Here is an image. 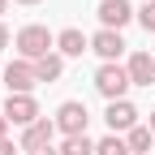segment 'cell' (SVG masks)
Wrapping results in <instances>:
<instances>
[{"instance_id":"1","label":"cell","mask_w":155,"mask_h":155,"mask_svg":"<svg viewBox=\"0 0 155 155\" xmlns=\"http://www.w3.org/2000/svg\"><path fill=\"white\" fill-rule=\"evenodd\" d=\"M13 48H17V56L22 61H43V56L56 48V35L48 30V26H39V22H30V26H22L17 30V39H13Z\"/></svg>"},{"instance_id":"2","label":"cell","mask_w":155,"mask_h":155,"mask_svg":"<svg viewBox=\"0 0 155 155\" xmlns=\"http://www.w3.org/2000/svg\"><path fill=\"white\" fill-rule=\"evenodd\" d=\"M129 86H134V82H129V69H125V65H99V69H95V91H99L108 104L125 99Z\"/></svg>"},{"instance_id":"3","label":"cell","mask_w":155,"mask_h":155,"mask_svg":"<svg viewBox=\"0 0 155 155\" xmlns=\"http://www.w3.org/2000/svg\"><path fill=\"white\" fill-rule=\"evenodd\" d=\"M56 129L65 134V138H78V134H86V121H91V112H86V104H78V99H65L61 108H56Z\"/></svg>"},{"instance_id":"4","label":"cell","mask_w":155,"mask_h":155,"mask_svg":"<svg viewBox=\"0 0 155 155\" xmlns=\"http://www.w3.org/2000/svg\"><path fill=\"white\" fill-rule=\"evenodd\" d=\"M0 78H5L9 95H30V91L39 86V78H35V65H30V61H22V56H17V61H9Z\"/></svg>"},{"instance_id":"5","label":"cell","mask_w":155,"mask_h":155,"mask_svg":"<svg viewBox=\"0 0 155 155\" xmlns=\"http://www.w3.org/2000/svg\"><path fill=\"white\" fill-rule=\"evenodd\" d=\"M0 112L9 116V125H22V129H30L39 116H43V112H39V104H35V95H9Z\"/></svg>"},{"instance_id":"6","label":"cell","mask_w":155,"mask_h":155,"mask_svg":"<svg viewBox=\"0 0 155 155\" xmlns=\"http://www.w3.org/2000/svg\"><path fill=\"white\" fill-rule=\"evenodd\" d=\"M91 52L99 56L104 65H121V52H125V39H121V30H95L91 35Z\"/></svg>"},{"instance_id":"7","label":"cell","mask_w":155,"mask_h":155,"mask_svg":"<svg viewBox=\"0 0 155 155\" xmlns=\"http://www.w3.org/2000/svg\"><path fill=\"white\" fill-rule=\"evenodd\" d=\"M99 26L104 30H125L134 17H138V9H129V0H99Z\"/></svg>"},{"instance_id":"8","label":"cell","mask_w":155,"mask_h":155,"mask_svg":"<svg viewBox=\"0 0 155 155\" xmlns=\"http://www.w3.org/2000/svg\"><path fill=\"white\" fill-rule=\"evenodd\" d=\"M104 121H108V134H121L125 138L129 129H138V108H134L129 99H116V104H108Z\"/></svg>"},{"instance_id":"9","label":"cell","mask_w":155,"mask_h":155,"mask_svg":"<svg viewBox=\"0 0 155 155\" xmlns=\"http://www.w3.org/2000/svg\"><path fill=\"white\" fill-rule=\"evenodd\" d=\"M56 134H61V129H56V121L39 116L30 129H22V142H17V147H22L26 155H30V151H43V147H52V138H56Z\"/></svg>"},{"instance_id":"10","label":"cell","mask_w":155,"mask_h":155,"mask_svg":"<svg viewBox=\"0 0 155 155\" xmlns=\"http://www.w3.org/2000/svg\"><path fill=\"white\" fill-rule=\"evenodd\" d=\"M125 69H129V82L134 86H151L155 82V56L151 52H134L125 61Z\"/></svg>"},{"instance_id":"11","label":"cell","mask_w":155,"mask_h":155,"mask_svg":"<svg viewBox=\"0 0 155 155\" xmlns=\"http://www.w3.org/2000/svg\"><path fill=\"white\" fill-rule=\"evenodd\" d=\"M56 52L61 56H82V52H91V35H82L78 26H65L56 35Z\"/></svg>"},{"instance_id":"12","label":"cell","mask_w":155,"mask_h":155,"mask_svg":"<svg viewBox=\"0 0 155 155\" xmlns=\"http://www.w3.org/2000/svg\"><path fill=\"white\" fill-rule=\"evenodd\" d=\"M61 73H65V56L61 52H48L43 61H35V78L39 82H56Z\"/></svg>"},{"instance_id":"13","label":"cell","mask_w":155,"mask_h":155,"mask_svg":"<svg viewBox=\"0 0 155 155\" xmlns=\"http://www.w3.org/2000/svg\"><path fill=\"white\" fill-rule=\"evenodd\" d=\"M125 142H129V151H134V155H151L155 134H151V125H138V129H129V134H125Z\"/></svg>"},{"instance_id":"14","label":"cell","mask_w":155,"mask_h":155,"mask_svg":"<svg viewBox=\"0 0 155 155\" xmlns=\"http://www.w3.org/2000/svg\"><path fill=\"white\" fill-rule=\"evenodd\" d=\"M95 155H134V151H129V142L121 138V134H108V138L95 142Z\"/></svg>"},{"instance_id":"15","label":"cell","mask_w":155,"mask_h":155,"mask_svg":"<svg viewBox=\"0 0 155 155\" xmlns=\"http://www.w3.org/2000/svg\"><path fill=\"white\" fill-rule=\"evenodd\" d=\"M61 155H95V142L86 134H78V138H65L61 142Z\"/></svg>"},{"instance_id":"16","label":"cell","mask_w":155,"mask_h":155,"mask_svg":"<svg viewBox=\"0 0 155 155\" xmlns=\"http://www.w3.org/2000/svg\"><path fill=\"white\" fill-rule=\"evenodd\" d=\"M138 26H142L147 35H155V0H151V5H142V9H138Z\"/></svg>"},{"instance_id":"17","label":"cell","mask_w":155,"mask_h":155,"mask_svg":"<svg viewBox=\"0 0 155 155\" xmlns=\"http://www.w3.org/2000/svg\"><path fill=\"white\" fill-rule=\"evenodd\" d=\"M9 43H13V35H9V26H5V22H0V48H9Z\"/></svg>"},{"instance_id":"18","label":"cell","mask_w":155,"mask_h":155,"mask_svg":"<svg viewBox=\"0 0 155 155\" xmlns=\"http://www.w3.org/2000/svg\"><path fill=\"white\" fill-rule=\"evenodd\" d=\"M17 151H22V147H13L9 138H5V142H0V155H17Z\"/></svg>"},{"instance_id":"19","label":"cell","mask_w":155,"mask_h":155,"mask_svg":"<svg viewBox=\"0 0 155 155\" xmlns=\"http://www.w3.org/2000/svg\"><path fill=\"white\" fill-rule=\"evenodd\" d=\"M5 134H9V116L0 112V142H5Z\"/></svg>"},{"instance_id":"20","label":"cell","mask_w":155,"mask_h":155,"mask_svg":"<svg viewBox=\"0 0 155 155\" xmlns=\"http://www.w3.org/2000/svg\"><path fill=\"white\" fill-rule=\"evenodd\" d=\"M30 155H61V151H56V147H43V151H30Z\"/></svg>"},{"instance_id":"21","label":"cell","mask_w":155,"mask_h":155,"mask_svg":"<svg viewBox=\"0 0 155 155\" xmlns=\"http://www.w3.org/2000/svg\"><path fill=\"white\" fill-rule=\"evenodd\" d=\"M147 125H151V134H155V108H151V121H147Z\"/></svg>"},{"instance_id":"22","label":"cell","mask_w":155,"mask_h":155,"mask_svg":"<svg viewBox=\"0 0 155 155\" xmlns=\"http://www.w3.org/2000/svg\"><path fill=\"white\" fill-rule=\"evenodd\" d=\"M17 5H39V0H17Z\"/></svg>"},{"instance_id":"23","label":"cell","mask_w":155,"mask_h":155,"mask_svg":"<svg viewBox=\"0 0 155 155\" xmlns=\"http://www.w3.org/2000/svg\"><path fill=\"white\" fill-rule=\"evenodd\" d=\"M5 9H9V0H0V13H5Z\"/></svg>"},{"instance_id":"24","label":"cell","mask_w":155,"mask_h":155,"mask_svg":"<svg viewBox=\"0 0 155 155\" xmlns=\"http://www.w3.org/2000/svg\"><path fill=\"white\" fill-rule=\"evenodd\" d=\"M142 5H151V0H142Z\"/></svg>"},{"instance_id":"25","label":"cell","mask_w":155,"mask_h":155,"mask_svg":"<svg viewBox=\"0 0 155 155\" xmlns=\"http://www.w3.org/2000/svg\"><path fill=\"white\" fill-rule=\"evenodd\" d=\"M0 73H5V69H0Z\"/></svg>"}]
</instances>
